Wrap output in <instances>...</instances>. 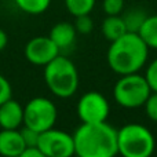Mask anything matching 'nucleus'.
I'll use <instances>...</instances> for the list:
<instances>
[{
	"instance_id": "nucleus-1",
	"label": "nucleus",
	"mask_w": 157,
	"mask_h": 157,
	"mask_svg": "<svg viewBox=\"0 0 157 157\" xmlns=\"http://www.w3.org/2000/svg\"><path fill=\"white\" fill-rule=\"evenodd\" d=\"M75 155L113 157L117 155V130L106 121L83 123L73 134Z\"/></svg>"
},
{
	"instance_id": "nucleus-2",
	"label": "nucleus",
	"mask_w": 157,
	"mask_h": 157,
	"mask_svg": "<svg viewBox=\"0 0 157 157\" xmlns=\"http://www.w3.org/2000/svg\"><path fill=\"white\" fill-rule=\"evenodd\" d=\"M149 57V47L138 33L127 32L110 41L108 50V65L114 73H136L145 66Z\"/></svg>"
},
{
	"instance_id": "nucleus-3",
	"label": "nucleus",
	"mask_w": 157,
	"mask_h": 157,
	"mask_svg": "<svg viewBox=\"0 0 157 157\" xmlns=\"http://www.w3.org/2000/svg\"><path fill=\"white\" fill-rule=\"evenodd\" d=\"M44 81L55 97L69 98L78 88L77 69L69 58L59 54L44 66Z\"/></svg>"
},
{
	"instance_id": "nucleus-4",
	"label": "nucleus",
	"mask_w": 157,
	"mask_h": 157,
	"mask_svg": "<svg viewBox=\"0 0 157 157\" xmlns=\"http://www.w3.org/2000/svg\"><path fill=\"white\" fill-rule=\"evenodd\" d=\"M155 147V136L145 125L130 123L117 130V153L124 157H149Z\"/></svg>"
},
{
	"instance_id": "nucleus-5",
	"label": "nucleus",
	"mask_w": 157,
	"mask_h": 157,
	"mask_svg": "<svg viewBox=\"0 0 157 157\" xmlns=\"http://www.w3.org/2000/svg\"><path fill=\"white\" fill-rule=\"evenodd\" d=\"M152 94L145 76L136 73L123 75L117 80L113 88L114 101L125 109H135L145 105L146 99Z\"/></svg>"
},
{
	"instance_id": "nucleus-6",
	"label": "nucleus",
	"mask_w": 157,
	"mask_h": 157,
	"mask_svg": "<svg viewBox=\"0 0 157 157\" xmlns=\"http://www.w3.org/2000/svg\"><path fill=\"white\" fill-rule=\"evenodd\" d=\"M57 106L48 98H32L24 106V125L37 132H43L52 128L57 121Z\"/></svg>"
},
{
	"instance_id": "nucleus-7",
	"label": "nucleus",
	"mask_w": 157,
	"mask_h": 157,
	"mask_svg": "<svg viewBox=\"0 0 157 157\" xmlns=\"http://www.w3.org/2000/svg\"><path fill=\"white\" fill-rule=\"evenodd\" d=\"M37 146L44 157H71L75 155L73 135L54 127L40 132Z\"/></svg>"
},
{
	"instance_id": "nucleus-8",
	"label": "nucleus",
	"mask_w": 157,
	"mask_h": 157,
	"mask_svg": "<svg viewBox=\"0 0 157 157\" xmlns=\"http://www.w3.org/2000/svg\"><path fill=\"white\" fill-rule=\"evenodd\" d=\"M76 110L81 123H101L106 121L110 108L108 99L101 92L88 91L78 99Z\"/></svg>"
},
{
	"instance_id": "nucleus-9",
	"label": "nucleus",
	"mask_w": 157,
	"mask_h": 157,
	"mask_svg": "<svg viewBox=\"0 0 157 157\" xmlns=\"http://www.w3.org/2000/svg\"><path fill=\"white\" fill-rule=\"evenodd\" d=\"M59 52V48L50 39V36H36L25 46V58L37 66H46L55 57H58Z\"/></svg>"
},
{
	"instance_id": "nucleus-10",
	"label": "nucleus",
	"mask_w": 157,
	"mask_h": 157,
	"mask_svg": "<svg viewBox=\"0 0 157 157\" xmlns=\"http://www.w3.org/2000/svg\"><path fill=\"white\" fill-rule=\"evenodd\" d=\"M24 125V106L10 98L0 105V128L17 130Z\"/></svg>"
},
{
	"instance_id": "nucleus-11",
	"label": "nucleus",
	"mask_w": 157,
	"mask_h": 157,
	"mask_svg": "<svg viewBox=\"0 0 157 157\" xmlns=\"http://www.w3.org/2000/svg\"><path fill=\"white\" fill-rule=\"evenodd\" d=\"M25 142L22 139L19 128L17 130L0 131V155L6 157H19L25 149Z\"/></svg>"
},
{
	"instance_id": "nucleus-12",
	"label": "nucleus",
	"mask_w": 157,
	"mask_h": 157,
	"mask_svg": "<svg viewBox=\"0 0 157 157\" xmlns=\"http://www.w3.org/2000/svg\"><path fill=\"white\" fill-rule=\"evenodd\" d=\"M77 30L73 24L71 22H58L50 30V39L55 43V46L61 50H66L69 47L73 46L75 40H76Z\"/></svg>"
},
{
	"instance_id": "nucleus-13",
	"label": "nucleus",
	"mask_w": 157,
	"mask_h": 157,
	"mask_svg": "<svg viewBox=\"0 0 157 157\" xmlns=\"http://www.w3.org/2000/svg\"><path fill=\"white\" fill-rule=\"evenodd\" d=\"M102 33L109 41H113L127 33V28L125 24L120 15H106V18L102 22Z\"/></svg>"
},
{
	"instance_id": "nucleus-14",
	"label": "nucleus",
	"mask_w": 157,
	"mask_h": 157,
	"mask_svg": "<svg viewBox=\"0 0 157 157\" xmlns=\"http://www.w3.org/2000/svg\"><path fill=\"white\" fill-rule=\"evenodd\" d=\"M138 35L141 36L149 48L157 50V14L146 17Z\"/></svg>"
},
{
	"instance_id": "nucleus-15",
	"label": "nucleus",
	"mask_w": 157,
	"mask_h": 157,
	"mask_svg": "<svg viewBox=\"0 0 157 157\" xmlns=\"http://www.w3.org/2000/svg\"><path fill=\"white\" fill-rule=\"evenodd\" d=\"M146 17H147L146 13L144 10H141V8H131V10L125 11L124 14H121V18L125 24L127 32H134V33L139 32Z\"/></svg>"
},
{
	"instance_id": "nucleus-16",
	"label": "nucleus",
	"mask_w": 157,
	"mask_h": 157,
	"mask_svg": "<svg viewBox=\"0 0 157 157\" xmlns=\"http://www.w3.org/2000/svg\"><path fill=\"white\" fill-rule=\"evenodd\" d=\"M14 3L24 13L30 15H39L50 7L51 0H14Z\"/></svg>"
},
{
	"instance_id": "nucleus-17",
	"label": "nucleus",
	"mask_w": 157,
	"mask_h": 157,
	"mask_svg": "<svg viewBox=\"0 0 157 157\" xmlns=\"http://www.w3.org/2000/svg\"><path fill=\"white\" fill-rule=\"evenodd\" d=\"M97 0H65L66 10L73 17L86 15L92 11Z\"/></svg>"
},
{
	"instance_id": "nucleus-18",
	"label": "nucleus",
	"mask_w": 157,
	"mask_h": 157,
	"mask_svg": "<svg viewBox=\"0 0 157 157\" xmlns=\"http://www.w3.org/2000/svg\"><path fill=\"white\" fill-rule=\"evenodd\" d=\"M76 21H75V28H76L77 33H81V35H88L90 32L94 28V22H92L90 14H86V15H78L75 17Z\"/></svg>"
},
{
	"instance_id": "nucleus-19",
	"label": "nucleus",
	"mask_w": 157,
	"mask_h": 157,
	"mask_svg": "<svg viewBox=\"0 0 157 157\" xmlns=\"http://www.w3.org/2000/svg\"><path fill=\"white\" fill-rule=\"evenodd\" d=\"M102 8L106 15H120L124 10V0H103Z\"/></svg>"
},
{
	"instance_id": "nucleus-20",
	"label": "nucleus",
	"mask_w": 157,
	"mask_h": 157,
	"mask_svg": "<svg viewBox=\"0 0 157 157\" xmlns=\"http://www.w3.org/2000/svg\"><path fill=\"white\" fill-rule=\"evenodd\" d=\"M145 78H146L152 92H157V58L149 63L146 72H145Z\"/></svg>"
},
{
	"instance_id": "nucleus-21",
	"label": "nucleus",
	"mask_w": 157,
	"mask_h": 157,
	"mask_svg": "<svg viewBox=\"0 0 157 157\" xmlns=\"http://www.w3.org/2000/svg\"><path fill=\"white\" fill-rule=\"evenodd\" d=\"M19 131H21L22 139H24V142H25V146H37L40 132H37V131L26 127V125H24Z\"/></svg>"
},
{
	"instance_id": "nucleus-22",
	"label": "nucleus",
	"mask_w": 157,
	"mask_h": 157,
	"mask_svg": "<svg viewBox=\"0 0 157 157\" xmlns=\"http://www.w3.org/2000/svg\"><path fill=\"white\" fill-rule=\"evenodd\" d=\"M144 106H145L146 116L152 121H157V92H152L149 95V98L146 99Z\"/></svg>"
},
{
	"instance_id": "nucleus-23",
	"label": "nucleus",
	"mask_w": 157,
	"mask_h": 157,
	"mask_svg": "<svg viewBox=\"0 0 157 157\" xmlns=\"http://www.w3.org/2000/svg\"><path fill=\"white\" fill-rule=\"evenodd\" d=\"M13 98V88H11L10 81L3 75H0V105L6 101Z\"/></svg>"
},
{
	"instance_id": "nucleus-24",
	"label": "nucleus",
	"mask_w": 157,
	"mask_h": 157,
	"mask_svg": "<svg viewBox=\"0 0 157 157\" xmlns=\"http://www.w3.org/2000/svg\"><path fill=\"white\" fill-rule=\"evenodd\" d=\"M19 157H44L39 146H26Z\"/></svg>"
},
{
	"instance_id": "nucleus-25",
	"label": "nucleus",
	"mask_w": 157,
	"mask_h": 157,
	"mask_svg": "<svg viewBox=\"0 0 157 157\" xmlns=\"http://www.w3.org/2000/svg\"><path fill=\"white\" fill-rule=\"evenodd\" d=\"M7 44H8V36H7V33H6L3 29H0V51H3V50L7 47Z\"/></svg>"
}]
</instances>
